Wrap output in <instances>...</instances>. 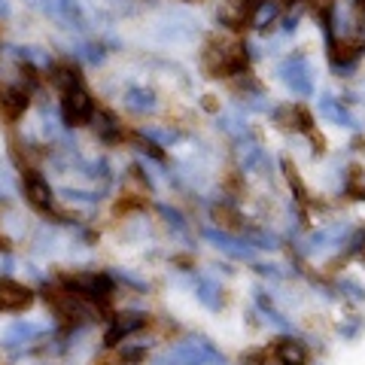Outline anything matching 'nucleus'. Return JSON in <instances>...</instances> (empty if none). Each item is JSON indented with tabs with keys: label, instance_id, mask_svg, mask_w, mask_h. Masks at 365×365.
<instances>
[{
	"label": "nucleus",
	"instance_id": "nucleus-7",
	"mask_svg": "<svg viewBox=\"0 0 365 365\" xmlns=\"http://www.w3.org/2000/svg\"><path fill=\"white\" fill-rule=\"evenodd\" d=\"M31 107V95L25 86H9L0 91V110H4L6 119H19L25 116V110Z\"/></svg>",
	"mask_w": 365,
	"mask_h": 365
},
{
	"label": "nucleus",
	"instance_id": "nucleus-8",
	"mask_svg": "<svg viewBox=\"0 0 365 365\" xmlns=\"http://www.w3.org/2000/svg\"><path fill=\"white\" fill-rule=\"evenodd\" d=\"M91 122H95V131H98V137H101L104 143H116V140H122V122L113 116L110 110H98Z\"/></svg>",
	"mask_w": 365,
	"mask_h": 365
},
{
	"label": "nucleus",
	"instance_id": "nucleus-4",
	"mask_svg": "<svg viewBox=\"0 0 365 365\" xmlns=\"http://www.w3.org/2000/svg\"><path fill=\"white\" fill-rule=\"evenodd\" d=\"M43 13L55 19V21H61L64 28H76V31H83L86 28V19H83V9H79L76 0H43Z\"/></svg>",
	"mask_w": 365,
	"mask_h": 365
},
{
	"label": "nucleus",
	"instance_id": "nucleus-9",
	"mask_svg": "<svg viewBox=\"0 0 365 365\" xmlns=\"http://www.w3.org/2000/svg\"><path fill=\"white\" fill-rule=\"evenodd\" d=\"M49 79H52L55 88H61V95L83 86V73H79V67H73V64H55L49 71Z\"/></svg>",
	"mask_w": 365,
	"mask_h": 365
},
{
	"label": "nucleus",
	"instance_id": "nucleus-11",
	"mask_svg": "<svg viewBox=\"0 0 365 365\" xmlns=\"http://www.w3.org/2000/svg\"><path fill=\"white\" fill-rule=\"evenodd\" d=\"M277 16H280V4H277V0H262V4L256 6L253 19H250V25H253L256 31H268V25Z\"/></svg>",
	"mask_w": 365,
	"mask_h": 365
},
{
	"label": "nucleus",
	"instance_id": "nucleus-13",
	"mask_svg": "<svg viewBox=\"0 0 365 365\" xmlns=\"http://www.w3.org/2000/svg\"><path fill=\"white\" fill-rule=\"evenodd\" d=\"M0 250H6V237L4 235H0Z\"/></svg>",
	"mask_w": 365,
	"mask_h": 365
},
{
	"label": "nucleus",
	"instance_id": "nucleus-10",
	"mask_svg": "<svg viewBox=\"0 0 365 365\" xmlns=\"http://www.w3.org/2000/svg\"><path fill=\"white\" fill-rule=\"evenodd\" d=\"M122 101H125V107H128L131 113H140V116H143V113H153L155 104H158L153 88H128Z\"/></svg>",
	"mask_w": 365,
	"mask_h": 365
},
{
	"label": "nucleus",
	"instance_id": "nucleus-6",
	"mask_svg": "<svg viewBox=\"0 0 365 365\" xmlns=\"http://www.w3.org/2000/svg\"><path fill=\"white\" fill-rule=\"evenodd\" d=\"M146 326V314H119V317H113V323H110V329H107V335H104V341L113 347V344H119V341H125L128 335H134V332H140V329Z\"/></svg>",
	"mask_w": 365,
	"mask_h": 365
},
{
	"label": "nucleus",
	"instance_id": "nucleus-14",
	"mask_svg": "<svg viewBox=\"0 0 365 365\" xmlns=\"http://www.w3.org/2000/svg\"><path fill=\"white\" fill-rule=\"evenodd\" d=\"M353 4H356L359 9H365V0H353Z\"/></svg>",
	"mask_w": 365,
	"mask_h": 365
},
{
	"label": "nucleus",
	"instance_id": "nucleus-12",
	"mask_svg": "<svg viewBox=\"0 0 365 365\" xmlns=\"http://www.w3.org/2000/svg\"><path fill=\"white\" fill-rule=\"evenodd\" d=\"M299 4H304V0H287V6H299Z\"/></svg>",
	"mask_w": 365,
	"mask_h": 365
},
{
	"label": "nucleus",
	"instance_id": "nucleus-5",
	"mask_svg": "<svg viewBox=\"0 0 365 365\" xmlns=\"http://www.w3.org/2000/svg\"><path fill=\"white\" fill-rule=\"evenodd\" d=\"M25 198L31 201V207H37V210L55 207V195H52L49 180L40 177L37 170H25Z\"/></svg>",
	"mask_w": 365,
	"mask_h": 365
},
{
	"label": "nucleus",
	"instance_id": "nucleus-3",
	"mask_svg": "<svg viewBox=\"0 0 365 365\" xmlns=\"http://www.w3.org/2000/svg\"><path fill=\"white\" fill-rule=\"evenodd\" d=\"M280 79L295 95H311V67H307L304 55H292V58L280 67Z\"/></svg>",
	"mask_w": 365,
	"mask_h": 365
},
{
	"label": "nucleus",
	"instance_id": "nucleus-2",
	"mask_svg": "<svg viewBox=\"0 0 365 365\" xmlns=\"http://www.w3.org/2000/svg\"><path fill=\"white\" fill-rule=\"evenodd\" d=\"M34 304V292L25 287V283L16 280H0V314H21Z\"/></svg>",
	"mask_w": 365,
	"mask_h": 365
},
{
	"label": "nucleus",
	"instance_id": "nucleus-1",
	"mask_svg": "<svg viewBox=\"0 0 365 365\" xmlns=\"http://www.w3.org/2000/svg\"><path fill=\"white\" fill-rule=\"evenodd\" d=\"M95 101H91V95L86 91V86L79 88H71L64 91L61 98V119L67 128H79V125H88L91 119H95Z\"/></svg>",
	"mask_w": 365,
	"mask_h": 365
}]
</instances>
